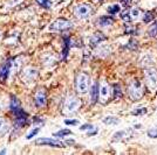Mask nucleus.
<instances>
[{
  "mask_svg": "<svg viewBox=\"0 0 157 155\" xmlns=\"http://www.w3.org/2000/svg\"><path fill=\"white\" fill-rule=\"evenodd\" d=\"M11 111L13 112V114L15 116V124H17V126H25L27 121H28L27 113L22 110L20 100L15 96L11 97Z\"/></svg>",
  "mask_w": 157,
  "mask_h": 155,
  "instance_id": "1",
  "label": "nucleus"
},
{
  "mask_svg": "<svg viewBox=\"0 0 157 155\" xmlns=\"http://www.w3.org/2000/svg\"><path fill=\"white\" fill-rule=\"evenodd\" d=\"M128 93L132 100H140L143 97V86H142V83L140 82V79L135 78L129 83Z\"/></svg>",
  "mask_w": 157,
  "mask_h": 155,
  "instance_id": "2",
  "label": "nucleus"
},
{
  "mask_svg": "<svg viewBox=\"0 0 157 155\" xmlns=\"http://www.w3.org/2000/svg\"><path fill=\"white\" fill-rule=\"evenodd\" d=\"M89 83H90V78L88 76L87 72H80L76 79H75V86H76V90L80 93H86L88 91L89 88Z\"/></svg>",
  "mask_w": 157,
  "mask_h": 155,
  "instance_id": "3",
  "label": "nucleus"
},
{
  "mask_svg": "<svg viewBox=\"0 0 157 155\" xmlns=\"http://www.w3.org/2000/svg\"><path fill=\"white\" fill-rule=\"evenodd\" d=\"M144 77L147 85L149 86V89L155 90L157 86V71L155 68H145L144 69Z\"/></svg>",
  "mask_w": 157,
  "mask_h": 155,
  "instance_id": "4",
  "label": "nucleus"
},
{
  "mask_svg": "<svg viewBox=\"0 0 157 155\" xmlns=\"http://www.w3.org/2000/svg\"><path fill=\"white\" fill-rule=\"evenodd\" d=\"M71 27H72V22L69 20L65 19V18H60V19L55 20L49 26V31L51 32H63L66 29H69Z\"/></svg>",
  "mask_w": 157,
  "mask_h": 155,
  "instance_id": "5",
  "label": "nucleus"
},
{
  "mask_svg": "<svg viewBox=\"0 0 157 155\" xmlns=\"http://www.w3.org/2000/svg\"><path fill=\"white\" fill-rule=\"evenodd\" d=\"M74 13L80 19H87L93 14V7L88 4H81L75 7Z\"/></svg>",
  "mask_w": 157,
  "mask_h": 155,
  "instance_id": "6",
  "label": "nucleus"
},
{
  "mask_svg": "<svg viewBox=\"0 0 157 155\" xmlns=\"http://www.w3.org/2000/svg\"><path fill=\"white\" fill-rule=\"evenodd\" d=\"M80 105H81L80 99L76 97H74V96H71V97L67 98V100H66L65 110H66V112L73 113V112H75V111L80 107Z\"/></svg>",
  "mask_w": 157,
  "mask_h": 155,
  "instance_id": "7",
  "label": "nucleus"
},
{
  "mask_svg": "<svg viewBox=\"0 0 157 155\" xmlns=\"http://www.w3.org/2000/svg\"><path fill=\"white\" fill-rule=\"evenodd\" d=\"M12 58L6 61L4 64H1L0 67V82H5L11 72V67H12Z\"/></svg>",
  "mask_w": 157,
  "mask_h": 155,
  "instance_id": "8",
  "label": "nucleus"
},
{
  "mask_svg": "<svg viewBox=\"0 0 157 155\" xmlns=\"http://www.w3.org/2000/svg\"><path fill=\"white\" fill-rule=\"evenodd\" d=\"M34 102H35V105L38 107H45L47 103L46 91L44 90V89L38 90V92L35 93V97H34Z\"/></svg>",
  "mask_w": 157,
  "mask_h": 155,
  "instance_id": "9",
  "label": "nucleus"
},
{
  "mask_svg": "<svg viewBox=\"0 0 157 155\" xmlns=\"http://www.w3.org/2000/svg\"><path fill=\"white\" fill-rule=\"evenodd\" d=\"M36 143H38V145H46V146H51V147H55V148H61V147H63V143H62V142L53 140V139H49V138H41V139H38V140H36Z\"/></svg>",
  "mask_w": 157,
  "mask_h": 155,
  "instance_id": "10",
  "label": "nucleus"
},
{
  "mask_svg": "<svg viewBox=\"0 0 157 155\" xmlns=\"http://www.w3.org/2000/svg\"><path fill=\"white\" fill-rule=\"evenodd\" d=\"M105 40H107V36L103 35L102 33H95L92 38H90V40H89V45H90L92 48H94V47H96L98 43H101L102 41H105Z\"/></svg>",
  "mask_w": 157,
  "mask_h": 155,
  "instance_id": "11",
  "label": "nucleus"
},
{
  "mask_svg": "<svg viewBox=\"0 0 157 155\" xmlns=\"http://www.w3.org/2000/svg\"><path fill=\"white\" fill-rule=\"evenodd\" d=\"M108 97H109V85L105 82V83H102L101 88H100V98H101V102L105 103Z\"/></svg>",
  "mask_w": 157,
  "mask_h": 155,
  "instance_id": "12",
  "label": "nucleus"
},
{
  "mask_svg": "<svg viewBox=\"0 0 157 155\" xmlns=\"http://www.w3.org/2000/svg\"><path fill=\"white\" fill-rule=\"evenodd\" d=\"M131 129H128V131H120L117 133H115L114 135H113V141H118V140H122V139H124V138H130L131 136Z\"/></svg>",
  "mask_w": 157,
  "mask_h": 155,
  "instance_id": "13",
  "label": "nucleus"
},
{
  "mask_svg": "<svg viewBox=\"0 0 157 155\" xmlns=\"http://www.w3.org/2000/svg\"><path fill=\"white\" fill-rule=\"evenodd\" d=\"M92 102L93 103H96L98 102V97L100 95V85H98V82H95L92 86Z\"/></svg>",
  "mask_w": 157,
  "mask_h": 155,
  "instance_id": "14",
  "label": "nucleus"
},
{
  "mask_svg": "<svg viewBox=\"0 0 157 155\" xmlns=\"http://www.w3.org/2000/svg\"><path fill=\"white\" fill-rule=\"evenodd\" d=\"M114 22H115V20H114V18H111V16H101L98 19V25L102 27L110 26Z\"/></svg>",
  "mask_w": 157,
  "mask_h": 155,
  "instance_id": "15",
  "label": "nucleus"
},
{
  "mask_svg": "<svg viewBox=\"0 0 157 155\" xmlns=\"http://www.w3.org/2000/svg\"><path fill=\"white\" fill-rule=\"evenodd\" d=\"M69 48H71V39L68 36H65L63 38V59L67 58V55H68V52H69Z\"/></svg>",
  "mask_w": 157,
  "mask_h": 155,
  "instance_id": "16",
  "label": "nucleus"
},
{
  "mask_svg": "<svg viewBox=\"0 0 157 155\" xmlns=\"http://www.w3.org/2000/svg\"><path fill=\"white\" fill-rule=\"evenodd\" d=\"M102 121H103L105 124H107V125H116V124L120 123V119H118L117 117L108 116V117H105Z\"/></svg>",
  "mask_w": 157,
  "mask_h": 155,
  "instance_id": "17",
  "label": "nucleus"
},
{
  "mask_svg": "<svg viewBox=\"0 0 157 155\" xmlns=\"http://www.w3.org/2000/svg\"><path fill=\"white\" fill-rule=\"evenodd\" d=\"M36 75H38V70L32 69V68H28V69H26V70H25V72H24V76H25V77H27L28 79H33V78L35 77Z\"/></svg>",
  "mask_w": 157,
  "mask_h": 155,
  "instance_id": "18",
  "label": "nucleus"
},
{
  "mask_svg": "<svg viewBox=\"0 0 157 155\" xmlns=\"http://www.w3.org/2000/svg\"><path fill=\"white\" fill-rule=\"evenodd\" d=\"M120 11H121V6L117 5V4H115V5H111V6L108 7V9H107V12L111 15H115V14L120 13Z\"/></svg>",
  "mask_w": 157,
  "mask_h": 155,
  "instance_id": "19",
  "label": "nucleus"
},
{
  "mask_svg": "<svg viewBox=\"0 0 157 155\" xmlns=\"http://www.w3.org/2000/svg\"><path fill=\"white\" fill-rule=\"evenodd\" d=\"M137 47H138V42L135 39H130V41L128 42V45H125V48H128V49H130V50L137 49Z\"/></svg>",
  "mask_w": 157,
  "mask_h": 155,
  "instance_id": "20",
  "label": "nucleus"
},
{
  "mask_svg": "<svg viewBox=\"0 0 157 155\" xmlns=\"http://www.w3.org/2000/svg\"><path fill=\"white\" fill-rule=\"evenodd\" d=\"M147 112H148V110L145 107H138V109L132 111L131 114H134V116H144V114H147Z\"/></svg>",
  "mask_w": 157,
  "mask_h": 155,
  "instance_id": "21",
  "label": "nucleus"
},
{
  "mask_svg": "<svg viewBox=\"0 0 157 155\" xmlns=\"http://www.w3.org/2000/svg\"><path fill=\"white\" fill-rule=\"evenodd\" d=\"M36 2L44 8H51L52 7V1L51 0H36Z\"/></svg>",
  "mask_w": 157,
  "mask_h": 155,
  "instance_id": "22",
  "label": "nucleus"
},
{
  "mask_svg": "<svg viewBox=\"0 0 157 155\" xmlns=\"http://www.w3.org/2000/svg\"><path fill=\"white\" fill-rule=\"evenodd\" d=\"M69 134H72V131H71V129H61L59 132L54 133V136H60V138H62V136L69 135Z\"/></svg>",
  "mask_w": 157,
  "mask_h": 155,
  "instance_id": "23",
  "label": "nucleus"
},
{
  "mask_svg": "<svg viewBox=\"0 0 157 155\" xmlns=\"http://www.w3.org/2000/svg\"><path fill=\"white\" fill-rule=\"evenodd\" d=\"M124 31L125 34H136L137 33V28H135L134 26H130V25H124Z\"/></svg>",
  "mask_w": 157,
  "mask_h": 155,
  "instance_id": "24",
  "label": "nucleus"
},
{
  "mask_svg": "<svg viewBox=\"0 0 157 155\" xmlns=\"http://www.w3.org/2000/svg\"><path fill=\"white\" fill-rule=\"evenodd\" d=\"M122 97V91H121V88L118 84L114 85V98H121Z\"/></svg>",
  "mask_w": 157,
  "mask_h": 155,
  "instance_id": "25",
  "label": "nucleus"
},
{
  "mask_svg": "<svg viewBox=\"0 0 157 155\" xmlns=\"http://www.w3.org/2000/svg\"><path fill=\"white\" fill-rule=\"evenodd\" d=\"M129 13H130V16H131V20H136L138 19V16H140V9L138 8H132L129 11Z\"/></svg>",
  "mask_w": 157,
  "mask_h": 155,
  "instance_id": "26",
  "label": "nucleus"
},
{
  "mask_svg": "<svg viewBox=\"0 0 157 155\" xmlns=\"http://www.w3.org/2000/svg\"><path fill=\"white\" fill-rule=\"evenodd\" d=\"M157 35V20L154 22V25L149 29V36H156Z\"/></svg>",
  "mask_w": 157,
  "mask_h": 155,
  "instance_id": "27",
  "label": "nucleus"
},
{
  "mask_svg": "<svg viewBox=\"0 0 157 155\" xmlns=\"http://www.w3.org/2000/svg\"><path fill=\"white\" fill-rule=\"evenodd\" d=\"M121 19L125 21V22H129L131 21V16H130V13H129V11H124L123 13L121 14Z\"/></svg>",
  "mask_w": 157,
  "mask_h": 155,
  "instance_id": "28",
  "label": "nucleus"
},
{
  "mask_svg": "<svg viewBox=\"0 0 157 155\" xmlns=\"http://www.w3.org/2000/svg\"><path fill=\"white\" fill-rule=\"evenodd\" d=\"M154 20V14L151 13V12H147V13L144 14V18H143V21L145 23H148V22H150Z\"/></svg>",
  "mask_w": 157,
  "mask_h": 155,
  "instance_id": "29",
  "label": "nucleus"
},
{
  "mask_svg": "<svg viewBox=\"0 0 157 155\" xmlns=\"http://www.w3.org/2000/svg\"><path fill=\"white\" fill-rule=\"evenodd\" d=\"M148 136H149V138H152V139H156L157 138V127L149 129V131H148Z\"/></svg>",
  "mask_w": 157,
  "mask_h": 155,
  "instance_id": "30",
  "label": "nucleus"
},
{
  "mask_svg": "<svg viewBox=\"0 0 157 155\" xmlns=\"http://www.w3.org/2000/svg\"><path fill=\"white\" fill-rule=\"evenodd\" d=\"M38 133H39V128H38V127H35V128L33 129V131H31V132H29V133L27 134L26 139H28V140H29V139H32L33 136H35V135H36Z\"/></svg>",
  "mask_w": 157,
  "mask_h": 155,
  "instance_id": "31",
  "label": "nucleus"
},
{
  "mask_svg": "<svg viewBox=\"0 0 157 155\" xmlns=\"http://www.w3.org/2000/svg\"><path fill=\"white\" fill-rule=\"evenodd\" d=\"M6 128H7L6 121H5L2 118H0V133H1V132H4V131H5Z\"/></svg>",
  "mask_w": 157,
  "mask_h": 155,
  "instance_id": "32",
  "label": "nucleus"
},
{
  "mask_svg": "<svg viewBox=\"0 0 157 155\" xmlns=\"http://www.w3.org/2000/svg\"><path fill=\"white\" fill-rule=\"evenodd\" d=\"M94 128V126H93L92 124H85V125H82L81 127H80V129L81 131H90V129Z\"/></svg>",
  "mask_w": 157,
  "mask_h": 155,
  "instance_id": "33",
  "label": "nucleus"
},
{
  "mask_svg": "<svg viewBox=\"0 0 157 155\" xmlns=\"http://www.w3.org/2000/svg\"><path fill=\"white\" fill-rule=\"evenodd\" d=\"M65 124L66 125H78V120H72V119H66L65 120Z\"/></svg>",
  "mask_w": 157,
  "mask_h": 155,
  "instance_id": "34",
  "label": "nucleus"
},
{
  "mask_svg": "<svg viewBox=\"0 0 157 155\" xmlns=\"http://www.w3.org/2000/svg\"><path fill=\"white\" fill-rule=\"evenodd\" d=\"M44 120L42 119H40V118H38V117H35L34 119H33V123H42Z\"/></svg>",
  "mask_w": 157,
  "mask_h": 155,
  "instance_id": "35",
  "label": "nucleus"
},
{
  "mask_svg": "<svg viewBox=\"0 0 157 155\" xmlns=\"http://www.w3.org/2000/svg\"><path fill=\"white\" fill-rule=\"evenodd\" d=\"M122 4H123L125 7L129 6V4H130V0H122Z\"/></svg>",
  "mask_w": 157,
  "mask_h": 155,
  "instance_id": "36",
  "label": "nucleus"
},
{
  "mask_svg": "<svg viewBox=\"0 0 157 155\" xmlns=\"http://www.w3.org/2000/svg\"><path fill=\"white\" fill-rule=\"evenodd\" d=\"M98 133V131H94V132H90V133H88V135H94V134H96Z\"/></svg>",
  "mask_w": 157,
  "mask_h": 155,
  "instance_id": "37",
  "label": "nucleus"
}]
</instances>
